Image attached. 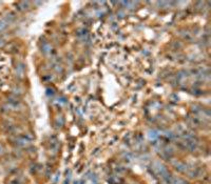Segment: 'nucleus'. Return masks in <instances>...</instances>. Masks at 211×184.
I'll return each instance as SVG.
<instances>
[{
	"label": "nucleus",
	"instance_id": "2",
	"mask_svg": "<svg viewBox=\"0 0 211 184\" xmlns=\"http://www.w3.org/2000/svg\"><path fill=\"white\" fill-rule=\"evenodd\" d=\"M3 43V41H2V40H1V39H0V45H1V44H2Z\"/></svg>",
	"mask_w": 211,
	"mask_h": 184
},
{
	"label": "nucleus",
	"instance_id": "1",
	"mask_svg": "<svg viewBox=\"0 0 211 184\" xmlns=\"http://www.w3.org/2000/svg\"><path fill=\"white\" fill-rule=\"evenodd\" d=\"M12 20H13V15H7L5 17L1 18V19H0V29H3L4 27H7Z\"/></svg>",
	"mask_w": 211,
	"mask_h": 184
}]
</instances>
